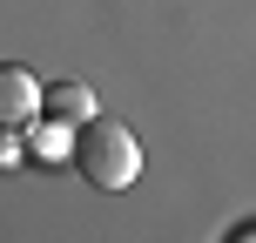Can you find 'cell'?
Wrapping results in <instances>:
<instances>
[{"label":"cell","mask_w":256,"mask_h":243,"mask_svg":"<svg viewBox=\"0 0 256 243\" xmlns=\"http://www.w3.org/2000/svg\"><path fill=\"white\" fill-rule=\"evenodd\" d=\"M74 169L94 182V189H128V182L142 176V149H135V135H128L122 122L88 115L74 128Z\"/></svg>","instance_id":"obj_1"},{"label":"cell","mask_w":256,"mask_h":243,"mask_svg":"<svg viewBox=\"0 0 256 243\" xmlns=\"http://www.w3.org/2000/svg\"><path fill=\"white\" fill-rule=\"evenodd\" d=\"M34 122H40V81H34V68L0 61V128L27 135Z\"/></svg>","instance_id":"obj_2"},{"label":"cell","mask_w":256,"mask_h":243,"mask_svg":"<svg viewBox=\"0 0 256 243\" xmlns=\"http://www.w3.org/2000/svg\"><path fill=\"white\" fill-rule=\"evenodd\" d=\"M40 115L81 128V122L94 115V88H88V81H48V88H40Z\"/></svg>","instance_id":"obj_3"},{"label":"cell","mask_w":256,"mask_h":243,"mask_svg":"<svg viewBox=\"0 0 256 243\" xmlns=\"http://www.w3.org/2000/svg\"><path fill=\"white\" fill-rule=\"evenodd\" d=\"M61 149H74V128H68V122L40 115L34 128H27V155H61Z\"/></svg>","instance_id":"obj_4"},{"label":"cell","mask_w":256,"mask_h":243,"mask_svg":"<svg viewBox=\"0 0 256 243\" xmlns=\"http://www.w3.org/2000/svg\"><path fill=\"white\" fill-rule=\"evenodd\" d=\"M27 155V135H14V128H0V169H20Z\"/></svg>","instance_id":"obj_5"}]
</instances>
